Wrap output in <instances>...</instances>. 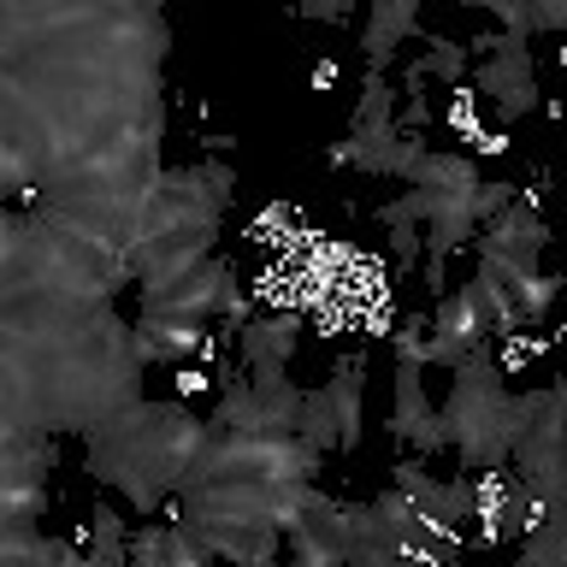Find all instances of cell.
Returning <instances> with one entry per match:
<instances>
[{
  "label": "cell",
  "instance_id": "6da1fadb",
  "mask_svg": "<svg viewBox=\"0 0 567 567\" xmlns=\"http://www.w3.org/2000/svg\"><path fill=\"white\" fill-rule=\"evenodd\" d=\"M443 425L450 443L461 450V467H503L514 455V420H508V390H503V367H496L491 343L478 337L467 349V361L455 367V390L443 402Z\"/></svg>",
  "mask_w": 567,
  "mask_h": 567
},
{
  "label": "cell",
  "instance_id": "7a4b0ae2",
  "mask_svg": "<svg viewBox=\"0 0 567 567\" xmlns=\"http://www.w3.org/2000/svg\"><path fill=\"white\" fill-rule=\"evenodd\" d=\"M420 367H425V361H414V354H402V361H396V414H390V432L408 437L420 455H432V450H443V443H450V425H443V408L425 402Z\"/></svg>",
  "mask_w": 567,
  "mask_h": 567
},
{
  "label": "cell",
  "instance_id": "3957f363",
  "mask_svg": "<svg viewBox=\"0 0 567 567\" xmlns=\"http://www.w3.org/2000/svg\"><path fill=\"white\" fill-rule=\"evenodd\" d=\"M136 354H142V367L148 361H184V354H202L207 343V319H189V313H148L142 308L136 319Z\"/></svg>",
  "mask_w": 567,
  "mask_h": 567
},
{
  "label": "cell",
  "instance_id": "277c9868",
  "mask_svg": "<svg viewBox=\"0 0 567 567\" xmlns=\"http://www.w3.org/2000/svg\"><path fill=\"white\" fill-rule=\"evenodd\" d=\"M420 35V0H372L361 48H367V71H390L396 60V42Z\"/></svg>",
  "mask_w": 567,
  "mask_h": 567
},
{
  "label": "cell",
  "instance_id": "5b68a950",
  "mask_svg": "<svg viewBox=\"0 0 567 567\" xmlns=\"http://www.w3.org/2000/svg\"><path fill=\"white\" fill-rule=\"evenodd\" d=\"M432 331L450 337V343L473 349L478 337H491V313H485V296H478V284H467V290H443L437 296V313H432Z\"/></svg>",
  "mask_w": 567,
  "mask_h": 567
},
{
  "label": "cell",
  "instance_id": "8992f818",
  "mask_svg": "<svg viewBox=\"0 0 567 567\" xmlns=\"http://www.w3.org/2000/svg\"><path fill=\"white\" fill-rule=\"evenodd\" d=\"M237 343H243V361L255 367V361H290V349H296V319L284 313V319H255V326H243L237 331Z\"/></svg>",
  "mask_w": 567,
  "mask_h": 567
},
{
  "label": "cell",
  "instance_id": "52a82bcc",
  "mask_svg": "<svg viewBox=\"0 0 567 567\" xmlns=\"http://www.w3.org/2000/svg\"><path fill=\"white\" fill-rule=\"evenodd\" d=\"M337 414H343V443L337 450H354V437H361V354H343L337 361V379L326 384Z\"/></svg>",
  "mask_w": 567,
  "mask_h": 567
},
{
  "label": "cell",
  "instance_id": "ba28073f",
  "mask_svg": "<svg viewBox=\"0 0 567 567\" xmlns=\"http://www.w3.org/2000/svg\"><path fill=\"white\" fill-rule=\"evenodd\" d=\"M296 432L308 437L319 455H326L331 443H343V414H337V402H331V390H326V384L308 390V402H301V425H296Z\"/></svg>",
  "mask_w": 567,
  "mask_h": 567
},
{
  "label": "cell",
  "instance_id": "9c48e42d",
  "mask_svg": "<svg viewBox=\"0 0 567 567\" xmlns=\"http://www.w3.org/2000/svg\"><path fill=\"white\" fill-rule=\"evenodd\" d=\"M408 184H425V189H467L478 184V172H473V159H461V154H432L425 148V159L414 166V177Z\"/></svg>",
  "mask_w": 567,
  "mask_h": 567
},
{
  "label": "cell",
  "instance_id": "30bf717a",
  "mask_svg": "<svg viewBox=\"0 0 567 567\" xmlns=\"http://www.w3.org/2000/svg\"><path fill=\"white\" fill-rule=\"evenodd\" d=\"M467 65H473L467 42H437V35H432L414 71H420V78H437V83H461V78H467Z\"/></svg>",
  "mask_w": 567,
  "mask_h": 567
},
{
  "label": "cell",
  "instance_id": "8fae6325",
  "mask_svg": "<svg viewBox=\"0 0 567 567\" xmlns=\"http://www.w3.org/2000/svg\"><path fill=\"white\" fill-rule=\"evenodd\" d=\"M461 7H485L503 30L514 35H532V0H461Z\"/></svg>",
  "mask_w": 567,
  "mask_h": 567
},
{
  "label": "cell",
  "instance_id": "7c38bea8",
  "mask_svg": "<svg viewBox=\"0 0 567 567\" xmlns=\"http://www.w3.org/2000/svg\"><path fill=\"white\" fill-rule=\"evenodd\" d=\"M556 290H561V278H549V272H538V278H526L520 290H514V301H520V313H526V326L538 319L549 301H556Z\"/></svg>",
  "mask_w": 567,
  "mask_h": 567
},
{
  "label": "cell",
  "instance_id": "4fadbf2b",
  "mask_svg": "<svg viewBox=\"0 0 567 567\" xmlns=\"http://www.w3.org/2000/svg\"><path fill=\"white\" fill-rule=\"evenodd\" d=\"M166 532H172V526H142V532H131V561H166Z\"/></svg>",
  "mask_w": 567,
  "mask_h": 567
},
{
  "label": "cell",
  "instance_id": "5bb4252c",
  "mask_svg": "<svg viewBox=\"0 0 567 567\" xmlns=\"http://www.w3.org/2000/svg\"><path fill=\"white\" fill-rule=\"evenodd\" d=\"M420 243H425V237H420V219L390 225V248H396V260H402V266H414V260H420Z\"/></svg>",
  "mask_w": 567,
  "mask_h": 567
},
{
  "label": "cell",
  "instance_id": "9a60e30c",
  "mask_svg": "<svg viewBox=\"0 0 567 567\" xmlns=\"http://www.w3.org/2000/svg\"><path fill=\"white\" fill-rule=\"evenodd\" d=\"M538 30H567V0H532V35Z\"/></svg>",
  "mask_w": 567,
  "mask_h": 567
}]
</instances>
